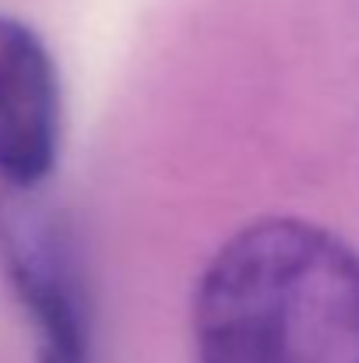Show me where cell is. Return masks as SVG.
Wrapping results in <instances>:
<instances>
[{"mask_svg":"<svg viewBox=\"0 0 359 363\" xmlns=\"http://www.w3.org/2000/svg\"><path fill=\"white\" fill-rule=\"evenodd\" d=\"M198 363H359V254L303 219H261L194 293Z\"/></svg>","mask_w":359,"mask_h":363,"instance_id":"cell-1","label":"cell"},{"mask_svg":"<svg viewBox=\"0 0 359 363\" xmlns=\"http://www.w3.org/2000/svg\"><path fill=\"white\" fill-rule=\"evenodd\" d=\"M60 152V78L42 39L0 14V177L35 187Z\"/></svg>","mask_w":359,"mask_h":363,"instance_id":"cell-2","label":"cell"},{"mask_svg":"<svg viewBox=\"0 0 359 363\" xmlns=\"http://www.w3.org/2000/svg\"><path fill=\"white\" fill-rule=\"evenodd\" d=\"M4 250L11 275L42 328V360L46 363H81L85 332L78 318V300L64 261L50 237L28 223L11 219L4 226Z\"/></svg>","mask_w":359,"mask_h":363,"instance_id":"cell-3","label":"cell"}]
</instances>
